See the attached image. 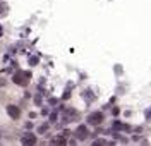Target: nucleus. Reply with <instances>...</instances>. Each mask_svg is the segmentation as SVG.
Returning <instances> with one entry per match:
<instances>
[{
  "label": "nucleus",
  "mask_w": 151,
  "mask_h": 146,
  "mask_svg": "<svg viewBox=\"0 0 151 146\" xmlns=\"http://www.w3.org/2000/svg\"><path fill=\"white\" fill-rule=\"evenodd\" d=\"M22 143H24V145H35V143H36V137L33 136V134H26V137H22Z\"/></svg>",
  "instance_id": "obj_5"
},
{
  "label": "nucleus",
  "mask_w": 151,
  "mask_h": 146,
  "mask_svg": "<svg viewBox=\"0 0 151 146\" xmlns=\"http://www.w3.org/2000/svg\"><path fill=\"white\" fill-rule=\"evenodd\" d=\"M76 134H77L79 139H86V137H88V129H86L84 126H79L77 131H76Z\"/></svg>",
  "instance_id": "obj_4"
},
{
  "label": "nucleus",
  "mask_w": 151,
  "mask_h": 146,
  "mask_svg": "<svg viewBox=\"0 0 151 146\" xmlns=\"http://www.w3.org/2000/svg\"><path fill=\"white\" fill-rule=\"evenodd\" d=\"M7 114H9L12 119H19V117H21V110H19L17 107H14V105H9V107H7Z\"/></svg>",
  "instance_id": "obj_3"
},
{
  "label": "nucleus",
  "mask_w": 151,
  "mask_h": 146,
  "mask_svg": "<svg viewBox=\"0 0 151 146\" xmlns=\"http://www.w3.org/2000/svg\"><path fill=\"white\" fill-rule=\"evenodd\" d=\"M88 122H91V124H94V126L101 124V122H103V114H98V112L91 114V115L88 117Z\"/></svg>",
  "instance_id": "obj_2"
},
{
  "label": "nucleus",
  "mask_w": 151,
  "mask_h": 146,
  "mask_svg": "<svg viewBox=\"0 0 151 146\" xmlns=\"http://www.w3.org/2000/svg\"><path fill=\"white\" fill-rule=\"evenodd\" d=\"M0 134H2V131H0Z\"/></svg>",
  "instance_id": "obj_6"
},
{
  "label": "nucleus",
  "mask_w": 151,
  "mask_h": 146,
  "mask_svg": "<svg viewBox=\"0 0 151 146\" xmlns=\"http://www.w3.org/2000/svg\"><path fill=\"white\" fill-rule=\"evenodd\" d=\"M29 79H31V74H29V72H26V70H19V72H16V74H14V83H16V84H19V86H26Z\"/></svg>",
  "instance_id": "obj_1"
}]
</instances>
